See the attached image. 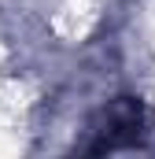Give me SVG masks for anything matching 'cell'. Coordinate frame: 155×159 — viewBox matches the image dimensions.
I'll return each mask as SVG.
<instances>
[{
    "mask_svg": "<svg viewBox=\"0 0 155 159\" xmlns=\"http://www.w3.org/2000/svg\"><path fill=\"white\" fill-rule=\"evenodd\" d=\"M148 137V107L137 96H118L111 107L104 111V119L96 122V141L89 144V152H118V148H137Z\"/></svg>",
    "mask_w": 155,
    "mask_h": 159,
    "instance_id": "1",
    "label": "cell"
}]
</instances>
